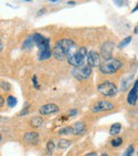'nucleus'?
<instances>
[{
    "mask_svg": "<svg viewBox=\"0 0 138 156\" xmlns=\"http://www.w3.org/2000/svg\"><path fill=\"white\" fill-rule=\"evenodd\" d=\"M24 139L29 145H37L39 142V135L36 132H27L24 136Z\"/></svg>",
    "mask_w": 138,
    "mask_h": 156,
    "instance_id": "nucleus-12",
    "label": "nucleus"
},
{
    "mask_svg": "<svg viewBox=\"0 0 138 156\" xmlns=\"http://www.w3.org/2000/svg\"><path fill=\"white\" fill-rule=\"evenodd\" d=\"M133 88H135V89H136V90H137V91H138V80H136V81H135V84H134Z\"/></svg>",
    "mask_w": 138,
    "mask_h": 156,
    "instance_id": "nucleus-28",
    "label": "nucleus"
},
{
    "mask_svg": "<svg viewBox=\"0 0 138 156\" xmlns=\"http://www.w3.org/2000/svg\"><path fill=\"white\" fill-rule=\"evenodd\" d=\"M137 10H138V3H137V5H136V7L133 9V11H132V13H134V12H136V11H137Z\"/></svg>",
    "mask_w": 138,
    "mask_h": 156,
    "instance_id": "nucleus-29",
    "label": "nucleus"
},
{
    "mask_svg": "<svg viewBox=\"0 0 138 156\" xmlns=\"http://www.w3.org/2000/svg\"><path fill=\"white\" fill-rule=\"evenodd\" d=\"M7 103L10 107H14L17 104V99L15 97H13V96H9L7 99Z\"/></svg>",
    "mask_w": 138,
    "mask_h": 156,
    "instance_id": "nucleus-20",
    "label": "nucleus"
},
{
    "mask_svg": "<svg viewBox=\"0 0 138 156\" xmlns=\"http://www.w3.org/2000/svg\"><path fill=\"white\" fill-rule=\"evenodd\" d=\"M115 48V44L113 41H106L102 45L101 47V57L107 61V60L112 59V53L113 50Z\"/></svg>",
    "mask_w": 138,
    "mask_h": 156,
    "instance_id": "nucleus-10",
    "label": "nucleus"
},
{
    "mask_svg": "<svg viewBox=\"0 0 138 156\" xmlns=\"http://www.w3.org/2000/svg\"><path fill=\"white\" fill-rule=\"evenodd\" d=\"M77 114V109H72V111L69 112V116L71 117V116H74Z\"/></svg>",
    "mask_w": 138,
    "mask_h": 156,
    "instance_id": "nucleus-26",
    "label": "nucleus"
},
{
    "mask_svg": "<svg viewBox=\"0 0 138 156\" xmlns=\"http://www.w3.org/2000/svg\"><path fill=\"white\" fill-rule=\"evenodd\" d=\"M134 32H135V34H137V33H138V27H136V28H135V31H134Z\"/></svg>",
    "mask_w": 138,
    "mask_h": 156,
    "instance_id": "nucleus-31",
    "label": "nucleus"
},
{
    "mask_svg": "<svg viewBox=\"0 0 138 156\" xmlns=\"http://www.w3.org/2000/svg\"><path fill=\"white\" fill-rule=\"evenodd\" d=\"M70 145H71V142L67 139H61V140H58V147L60 149H67L68 147H70Z\"/></svg>",
    "mask_w": 138,
    "mask_h": 156,
    "instance_id": "nucleus-17",
    "label": "nucleus"
},
{
    "mask_svg": "<svg viewBox=\"0 0 138 156\" xmlns=\"http://www.w3.org/2000/svg\"><path fill=\"white\" fill-rule=\"evenodd\" d=\"M121 67H122V63L120 61H118L116 59H110L105 61L104 63H102L101 66L99 67V70L102 74L110 76V74L116 73Z\"/></svg>",
    "mask_w": 138,
    "mask_h": 156,
    "instance_id": "nucleus-4",
    "label": "nucleus"
},
{
    "mask_svg": "<svg viewBox=\"0 0 138 156\" xmlns=\"http://www.w3.org/2000/svg\"><path fill=\"white\" fill-rule=\"evenodd\" d=\"M87 65L89 67H98L101 66V57L98 52L96 51H89L87 53Z\"/></svg>",
    "mask_w": 138,
    "mask_h": 156,
    "instance_id": "nucleus-9",
    "label": "nucleus"
},
{
    "mask_svg": "<svg viewBox=\"0 0 138 156\" xmlns=\"http://www.w3.org/2000/svg\"><path fill=\"white\" fill-rule=\"evenodd\" d=\"M85 156H98V154L96 153V152H90V153L86 154Z\"/></svg>",
    "mask_w": 138,
    "mask_h": 156,
    "instance_id": "nucleus-27",
    "label": "nucleus"
},
{
    "mask_svg": "<svg viewBox=\"0 0 138 156\" xmlns=\"http://www.w3.org/2000/svg\"><path fill=\"white\" fill-rule=\"evenodd\" d=\"M71 74L79 81L86 80L91 74V67H89L88 65H82L79 66V67H74L71 70Z\"/></svg>",
    "mask_w": 138,
    "mask_h": 156,
    "instance_id": "nucleus-7",
    "label": "nucleus"
},
{
    "mask_svg": "<svg viewBox=\"0 0 138 156\" xmlns=\"http://www.w3.org/2000/svg\"><path fill=\"white\" fill-rule=\"evenodd\" d=\"M29 109H30V106H29V105L25 106V109H22V111L19 113V116H25V115H27V114L29 113Z\"/></svg>",
    "mask_w": 138,
    "mask_h": 156,
    "instance_id": "nucleus-25",
    "label": "nucleus"
},
{
    "mask_svg": "<svg viewBox=\"0 0 138 156\" xmlns=\"http://www.w3.org/2000/svg\"><path fill=\"white\" fill-rule=\"evenodd\" d=\"M114 109V104L106 100H101V101L96 102L91 107V112L93 113H100V112H106L112 111Z\"/></svg>",
    "mask_w": 138,
    "mask_h": 156,
    "instance_id": "nucleus-8",
    "label": "nucleus"
},
{
    "mask_svg": "<svg viewBox=\"0 0 138 156\" xmlns=\"http://www.w3.org/2000/svg\"><path fill=\"white\" fill-rule=\"evenodd\" d=\"M34 38L35 45L38 48V60L39 61H45L51 57V50H50V41L49 38L43 36L41 33H34L32 35Z\"/></svg>",
    "mask_w": 138,
    "mask_h": 156,
    "instance_id": "nucleus-2",
    "label": "nucleus"
},
{
    "mask_svg": "<svg viewBox=\"0 0 138 156\" xmlns=\"http://www.w3.org/2000/svg\"><path fill=\"white\" fill-rule=\"evenodd\" d=\"M86 132V126L83 122L78 121L74 123L72 125L66 126L64 128H61L58 131L60 135H67V134H72V135H83Z\"/></svg>",
    "mask_w": 138,
    "mask_h": 156,
    "instance_id": "nucleus-5",
    "label": "nucleus"
},
{
    "mask_svg": "<svg viewBox=\"0 0 138 156\" xmlns=\"http://www.w3.org/2000/svg\"><path fill=\"white\" fill-rule=\"evenodd\" d=\"M0 85H1V88L3 89V90H10L11 89V84L10 83H8L7 81H1V83H0Z\"/></svg>",
    "mask_w": 138,
    "mask_h": 156,
    "instance_id": "nucleus-22",
    "label": "nucleus"
},
{
    "mask_svg": "<svg viewBox=\"0 0 138 156\" xmlns=\"http://www.w3.org/2000/svg\"><path fill=\"white\" fill-rule=\"evenodd\" d=\"M34 44L35 43H34V38H33V36H28L26 38V41H24V44H22V49L31 50Z\"/></svg>",
    "mask_w": 138,
    "mask_h": 156,
    "instance_id": "nucleus-15",
    "label": "nucleus"
},
{
    "mask_svg": "<svg viewBox=\"0 0 138 156\" xmlns=\"http://www.w3.org/2000/svg\"><path fill=\"white\" fill-rule=\"evenodd\" d=\"M132 41V36H127L126 38H124L123 41H121L120 43H119L118 45V48H120V49H122V48L126 47L127 45H129L130 43Z\"/></svg>",
    "mask_w": 138,
    "mask_h": 156,
    "instance_id": "nucleus-19",
    "label": "nucleus"
},
{
    "mask_svg": "<svg viewBox=\"0 0 138 156\" xmlns=\"http://www.w3.org/2000/svg\"><path fill=\"white\" fill-rule=\"evenodd\" d=\"M87 49L85 47H80L76 50L74 52H72L71 54L69 55L67 61H68L69 65L74 66V67H79V66L83 65L85 57H87Z\"/></svg>",
    "mask_w": 138,
    "mask_h": 156,
    "instance_id": "nucleus-3",
    "label": "nucleus"
},
{
    "mask_svg": "<svg viewBox=\"0 0 138 156\" xmlns=\"http://www.w3.org/2000/svg\"><path fill=\"white\" fill-rule=\"evenodd\" d=\"M72 48H74V41L70 38H62L58 41L53 50V57L58 61H64L71 54Z\"/></svg>",
    "mask_w": 138,
    "mask_h": 156,
    "instance_id": "nucleus-1",
    "label": "nucleus"
},
{
    "mask_svg": "<svg viewBox=\"0 0 138 156\" xmlns=\"http://www.w3.org/2000/svg\"><path fill=\"white\" fill-rule=\"evenodd\" d=\"M29 124H30L32 128H41L43 125V118L38 117V116H35V117H32L29 121Z\"/></svg>",
    "mask_w": 138,
    "mask_h": 156,
    "instance_id": "nucleus-14",
    "label": "nucleus"
},
{
    "mask_svg": "<svg viewBox=\"0 0 138 156\" xmlns=\"http://www.w3.org/2000/svg\"><path fill=\"white\" fill-rule=\"evenodd\" d=\"M0 103H1V106H3V98H0Z\"/></svg>",
    "mask_w": 138,
    "mask_h": 156,
    "instance_id": "nucleus-30",
    "label": "nucleus"
},
{
    "mask_svg": "<svg viewBox=\"0 0 138 156\" xmlns=\"http://www.w3.org/2000/svg\"><path fill=\"white\" fill-rule=\"evenodd\" d=\"M54 149H55V145H54L53 141L50 140L49 142L47 143V147H46V153H47L49 156H51L52 155V152H53Z\"/></svg>",
    "mask_w": 138,
    "mask_h": 156,
    "instance_id": "nucleus-18",
    "label": "nucleus"
},
{
    "mask_svg": "<svg viewBox=\"0 0 138 156\" xmlns=\"http://www.w3.org/2000/svg\"><path fill=\"white\" fill-rule=\"evenodd\" d=\"M60 112V107L53 103H48L45 104L43 106H41L39 109V114L41 116H47V115H51V114H55Z\"/></svg>",
    "mask_w": 138,
    "mask_h": 156,
    "instance_id": "nucleus-11",
    "label": "nucleus"
},
{
    "mask_svg": "<svg viewBox=\"0 0 138 156\" xmlns=\"http://www.w3.org/2000/svg\"><path fill=\"white\" fill-rule=\"evenodd\" d=\"M32 83H33V85H34L35 88H36V89H39V85H38V82H37L36 76H32Z\"/></svg>",
    "mask_w": 138,
    "mask_h": 156,
    "instance_id": "nucleus-24",
    "label": "nucleus"
},
{
    "mask_svg": "<svg viewBox=\"0 0 138 156\" xmlns=\"http://www.w3.org/2000/svg\"><path fill=\"white\" fill-rule=\"evenodd\" d=\"M102 156H108V155H107V154H105V153H104V154H102Z\"/></svg>",
    "mask_w": 138,
    "mask_h": 156,
    "instance_id": "nucleus-32",
    "label": "nucleus"
},
{
    "mask_svg": "<svg viewBox=\"0 0 138 156\" xmlns=\"http://www.w3.org/2000/svg\"><path fill=\"white\" fill-rule=\"evenodd\" d=\"M121 143H122V138H120V137H118V138H115L112 140V145L113 147H119V145H121Z\"/></svg>",
    "mask_w": 138,
    "mask_h": 156,
    "instance_id": "nucleus-23",
    "label": "nucleus"
},
{
    "mask_svg": "<svg viewBox=\"0 0 138 156\" xmlns=\"http://www.w3.org/2000/svg\"><path fill=\"white\" fill-rule=\"evenodd\" d=\"M121 132V124L120 123H114L110 128V135H117Z\"/></svg>",
    "mask_w": 138,
    "mask_h": 156,
    "instance_id": "nucleus-16",
    "label": "nucleus"
},
{
    "mask_svg": "<svg viewBox=\"0 0 138 156\" xmlns=\"http://www.w3.org/2000/svg\"><path fill=\"white\" fill-rule=\"evenodd\" d=\"M133 153H134V147L133 145H129L127 149L125 150V152L123 153L122 156H132L133 155Z\"/></svg>",
    "mask_w": 138,
    "mask_h": 156,
    "instance_id": "nucleus-21",
    "label": "nucleus"
},
{
    "mask_svg": "<svg viewBox=\"0 0 138 156\" xmlns=\"http://www.w3.org/2000/svg\"><path fill=\"white\" fill-rule=\"evenodd\" d=\"M97 90L104 97H114L118 91V89L114 83L110 82V81H104L98 85Z\"/></svg>",
    "mask_w": 138,
    "mask_h": 156,
    "instance_id": "nucleus-6",
    "label": "nucleus"
},
{
    "mask_svg": "<svg viewBox=\"0 0 138 156\" xmlns=\"http://www.w3.org/2000/svg\"><path fill=\"white\" fill-rule=\"evenodd\" d=\"M126 99H127V103H129L130 105H135L136 102H137V100H138V91L136 90L135 88L132 87L129 95H127Z\"/></svg>",
    "mask_w": 138,
    "mask_h": 156,
    "instance_id": "nucleus-13",
    "label": "nucleus"
}]
</instances>
